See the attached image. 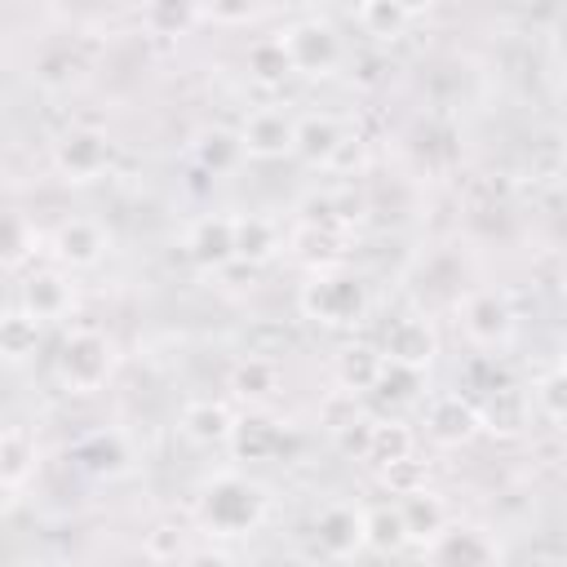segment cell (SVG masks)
<instances>
[{
	"label": "cell",
	"mask_w": 567,
	"mask_h": 567,
	"mask_svg": "<svg viewBox=\"0 0 567 567\" xmlns=\"http://www.w3.org/2000/svg\"><path fill=\"white\" fill-rule=\"evenodd\" d=\"M266 514V492L239 474H221L204 487L199 496V518L217 532V536H244L261 523Z\"/></svg>",
	"instance_id": "6da1fadb"
},
{
	"label": "cell",
	"mask_w": 567,
	"mask_h": 567,
	"mask_svg": "<svg viewBox=\"0 0 567 567\" xmlns=\"http://www.w3.org/2000/svg\"><path fill=\"white\" fill-rule=\"evenodd\" d=\"M368 310V288L354 275H315L301 288V315L328 328H346L359 323Z\"/></svg>",
	"instance_id": "7a4b0ae2"
},
{
	"label": "cell",
	"mask_w": 567,
	"mask_h": 567,
	"mask_svg": "<svg viewBox=\"0 0 567 567\" xmlns=\"http://www.w3.org/2000/svg\"><path fill=\"white\" fill-rule=\"evenodd\" d=\"M284 53H288V66L301 71V75H328L337 62H341V40L337 31L323 22V18H306V22H292L284 35H279Z\"/></svg>",
	"instance_id": "3957f363"
},
{
	"label": "cell",
	"mask_w": 567,
	"mask_h": 567,
	"mask_svg": "<svg viewBox=\"0 0 567 567\" xmlns=\"http://www.w3.org/2000/svg\"><path fill=\"white\" fill-rule=\"evenodd\" d=\"M111 372V346L102 332L93 328H80L62 341L58 350V377L71 385V390H97Z\"/></svg>",
	"instance_id": "277c9868"
},
{
	"label": "cell",
	"mask_w": 567,
	"mask_h": 567,
	"mask_svg": "<svg viewBox=\"0 0 567 567\" xmlns=\"http://www.w3.org/2000/svg\"><path fill=\"white\" fill-rule=\"evenodd\" d=\"M53 164H58V173L71 177V182H93V177H102L106 164H111V142H106V133H97V128H66V133L53 142Z\"/></svg>",
	"instance_id": "5b68a950"
},
{
	"label": "cell",
	"mask_w": 567,
	"mask_h": 567,
	"mask_svg": "<svg viewBox=\"0 0 567 567\" xmlns=\"http://www.w3.org/2000/svg\"><path fill=\"white\" fill-rule=\"evenodd\" d=\"M315 545L323 558H354L363 549V514L354 505H323L315 518Z\"/></svg>",
	"instance_id": "8992f818"
},
{
	"label": "cell",
	"mask_w": 567,
	"mask_h": 567,
	"mask_svg": "<svg viewBox=\"0 0 567 567\" xmlns=\"http://www.w3.org/2000/svg\"><path fill=\"white\" fill-rule=\"evenodd\" d=\"M292 120L284 111H257L248 115L244 133H239V146L252 155V159H279L292 151Z\"/></svg>",
	"instance_id": "52a82bcc"
},
{
	"label": "cell",
	"mask_w": 567,
	"mask_h": 567,
	"mask_svg": "<svg viewBox=\"0 0 567 567\" xmlns=\"http://www.w3.org/2000/svg\"><path fill=\"white\" fill-rule=\"evenodd\" d=\"M434 350H439V341H434V332H430L425 319H399V323L385 332V354H381V359L421 372V368L434 359Z\"/></svg>",
	"instance_id": "ba28073f"
},
{
	"label": "cell",
	"mask_w": 567,
	"mask_h": 567,
	"mask_svg": "<svg viewBox=\"0 0 567 567\" xmlns=\"http://www.w3.org/2000/svg\"><path fill=\"white\" fill-rule=\"evenodd\" d=\"M492 545L487 536L470 532V527H443L434 536V567H492Z\"/></svg>",
	"instance_id": "9c48e42d"
},
{
	"label": "cell",
	"mask_w": 567,
	"mask_h": 567,
	"mask_svg": "<svg viewBox=\"0 0 567 567\" xmlns=\"http://www.w3.org/2000/svg\"><path fill=\"white\" fill-rule=\"evenodd\" d=\"M186 248H190V257L199 266H226L235 257V226H230V217H204L190 230Z\"/></svg>",
	"instance_id": "30bf717a"
},
{
	"label": "cell",
	"mask_w": 567,
	"mask_h": 567,
	"mask_svg": "<svg viewBox=\"0 0 567 567\" xmlns=\"http://www.w3.org/2000/svg\"><path fill=\"white\" fill-rule=\"evenodd\" d=\"M230 447H235L239 461H270L284 447V434L266 416H248V421L230 425Z\"/></svg>",
	"instance_id": "8fae6325"
},
{
	"label": "cell",
	"mask_w": 567,
	"mask_h": 567,
	"mask_svg": "<svg viewBox=\"0 0 567 567\" xmlns=\"http://www.w3.org/2000/svg\"><path fill=\"white\" fill-rule=\"evenodd\" d=\"M75 461H80L89 474L111 478V474H120V470L128 465V447H124V439H120V434L97 430V434H89V439H80V443H75Z\"/></svg>",
	"instance_id": "7c38bea8"
},
{
	"label": "cell",
	"mask_w": 567,
	"mask_h": 567,
	"mask_svg": "<svg viewBox=\"0 0 567 567\" xmlns=\"http://www.w3.org/2000/svg\"><path fill=\"white\" fill-rule=\"evenodd\" d=\"M399 518H403L408 540H412V536H421V540L430 536V540H434V536L447 527V509H443V501H439L434 492H421V487L408 492V496L399 501Z\"/></svg>",
	"instance_id": "4fadbf2b"
},
{
	"label": "cell",
	"mask_w": 567,
	"mask_h": 567,
	"mask_svg": "<svg viewBox=\"0 0 567 567\" xmlns=\"http://www.w3.org/2000/svg\"><path fill=\"white\" fill-rule=\"evenodd\" d=\"M474 425H478V412L470 403H461V394H447L430 408V434L439 443H465L474 434Z\"/></svg>",
	"instance_id": "5bb4252c"
},
{
	"label": "cell",
	"mask_w": 567,
	"mask_h": 567,
	"mask_svg": "<svg viewBox=\"0 0 567 567\" xmlns=\"http://www.w3.org/2000/svg\"><path fill=\"white\" fill-rule=\"evenodd\" d=\"M102 248H106V239H102L97 221L75 217V221H66V226L58 230V257L71 261V266H93V261L102 257Z\"/></svg>",
	"instance_id": "9a60e30c"
},
{
	"label": "cell",
	"mask_w": 567,
	"mask_h": 567,
	"mask_svg": "<svg viewBox=\"0 0 567 567\" xmlns=\"http://www.w3.org/2000/svg\"><path fill=\"white\" fill-rule=\"evenodd\" d=\"M239 155H244V146H239V133H226V128H199V137H195V159H199V168L204 173H230L235 164H239Z\"/></svg>",
	"instance_id": "2e32d148"
},
{
	"label": "cell",
	"mask_w": 567,
	"mask_h": 567,
	"mask_svg": "<svg viewBox=\"0 0 567 567\" xmlns=\"http://www.w3.org/2000/svg\"><path fill=\"white\" fill-rule=\"evenodd\" d=\"M337 142H341V128L328 120V115H310L292 128V151H301V159L319 164V159H332L337 155Z\"/></svg>",
	"instance_id": "e0dca14e"
},
{
	"label": "cell",
	"mask_w": 567,
	"mask_h": 567,
	"mask_svg": "<svg viewBox=\"0 0 567 567\" xmlns=\"http://www.w3.org/2000/svg\"><path fill=\"white\" fill-rule=\"evenodd\" d=\"M465 328H470L474 341H487V346L501 341V337L509 332V310H505V301L492 297V292L474 297V301L465 306Z\"/></svg>",
	"instance_id": "ac0fdd59"
},
{
	"label": "cell",
	"mask_w": 567,
	"mask_h": 567,
	"mask_svg": "<svg viewBox=\"0 0 567 567\" xmlns=\"http://www.w3.org/2000/svg\"><path fill=\"white\" fill-rule=\"evenodd\" d=\"M22 301H27V315L44 323V319H58L66 310L71 292H66V284L58 275H31L27 288H22Z\"/></svg>",
	"instance_id": "d6986e66"
},
{
	"label": "cell",
	"mask_w": 567,
	"mask_h": 567,
	"mask_svg": "<svg viewBox=\"0 0 567 567\" xmlns=\"http://www.w3.org/2000/svg\"><path fill=\"white\" fill-rule=\"evenodd\" d=\"M230 412L221 408V403H190L186 412H182V430L195 439V443H221V439H230Z\"/></svg>",
	"instance_id": "ffe728a7"
},
{
	"label": "cell",
	"mask_w": 567,
	"mask_h": 567,
	"mask_svg": "<svg viewBox=\"0 0 567 567\" xmlns=\"http://www.w3.org/2000/svg\"><path fill=\"white\" fill-rule=\"evenodd\" d=\"M408 532H403V518H399V505H377L363 514V545L381 549V554H394L403 549Z\"/></svg>",
	"instance_id": "44dd1931"
},
{
	"label": "cell",
	"mask_w": 567,
	"mask_h": 567,
	"mask_svg": "<svg viewBox=\"0 0 567 567\" xmlns=\"http://www.w3.org/2000/svg\"><path fill=\"white\" fill-rule=\"evenodd\" d=\"M368 461H377V465H403L408 456H412V434L403 430V425H390V421H381V425H372V434H368V452H363Z\"/></svg>",
	"instance_id": "7402d4cb"
},
{
	"label": "cell",
	"mask_w": 567,
	"mask_h": 567,
	"mask_svg": "<svg viewBox=\"0 0 567 567\" xmlns=\"http://www.w3.org/2000/svg\"><path fill=\"white\" fill-rule=\"evenodd\" d=\"M235 257L244 261H261L275 252V226L266 217H235Z\"/></svg>",
	"instance_id": "603a6c76"
},
{
	"label": "cell",
	"mask_w": 567,
	"mask_h": 567,
	"mask_svg": "<svg viewBox=\"0 0 567 567\" xmlns=\"http://www.w3.org/2000/svg\"><path fill=\"white\" fill-rule=\"evenodd\" d=\"M35 346H40V319H31L27 310L0 319V354L27 359V354H35Z\"/></svg>",
	"instance_id": "cb8c5ba5"
},
{
	"label": "cell",
	"mask_w": 567,
	"mask_h": 567,
	"mask_svg": "<svg viewBox=\"0 0 567 567\" xmlns=\"http://www.w3.org/2000/svg\"><path fill=\"white\" fill-rule=\"evenodd\" d=\"M416 18V9H403V4H363L359 9V27L377 40H394L403 35V27Z\"/></svg>",
	"instance_id": "d4e9b609"
},
{
	"label": "cell",
	"mask_w": 567,
	"mask_h": 567,
	"mask_svg": "<svg viewBox=\"0 0 567 567\" xmlns=\"http://www.w3.org/2000/svg\"><path fill=\"white\" fill-rule=\"evenodd\" d=\"M248 71H252L261 84H279V80H288V75H292L288 53H284V44H279V40H257V44L248 49Z\"/></svg>",
	"instance_id": "484cf974"
},
{
	"label": "cell",
	"mask_w": 567,
	"mask_h": 567,
	"mask_svg": "<svg viewBox=\"0 0 567 567\" xmlns=\"http://www.w3.org/2000/svg\"><path fill=\"white\" fill-rule=\"evenodd\" d=\"M372 390H377L381 399H390V403H408V399H416V390H421V372H412V368H399V363H385V359H381Z\"/></svg>",
	"instance_id": "4316f807"
},
{
	"label": "cell",
	"mask_w": 567,
	"mask_h": 567,
	"mask_svg": "<svg viewBox=\"0 0 567 567\" xmlns=\"http://www.w3.org/2000/svg\"><path fill=\"white\" fill-rule=\"evenodd\" d=\"M275 381H279L275 363H270V359H252V354H248V359L235 368V377H230V385H235L244 399H261V394H270Z\"/></svg>",
	"instance_id": "83f0119b"
},
{
	"label": "cell",
	"mask_w": 567,
	"mask_h": 567,
	"mask_svg": "<svg viewBox=\"0 0 567 567\" xmlns=\"http://www.w3.org/2000/svg\"><path fill=\"white\" fill-rule=\"evenodd\" d=\"M35 75H40L44 84H53V89L71 84V80L80 75V62H75L71 44H62V49H44V53H40V62H35Z\"/></svg>",
	"instance_id": "f1b7e54d"
},
{
	"label": "cell",
	"mask_w": 567,
	"mask_h": 567,
	"mask_svg": "<svg viewBox=\"0 0 567 567\" xmlns=\"http://www.w3.org/2000/svg\"><path fill=\"white\" fill-rule=\"evenodd\" d=\"M377 368H381V354H377V350H368V346H359V350H346V354H341V381H346V385H354V390H372Z\"/></svg>",
	"instance_id": "f546056e"
},
{
	"label": "cell",
	"mask_w": 567,
	"mask_h": 567,
	"mask_svg": "<svg viewBox=\"0 0 567 567\" xmlns=\"http://www.w3.org/2000/svg\"><path fill=\"white\" fill-rule=\"evenodd\" d=\"M532 403L545 412V421H563V372L558 368H549L545 377H540V385L532 390Z\"/></svg>",
	"instance_id": "4dcf8cb0"
},
{
	"label": "cell",
	"mask_w": 567,
	"mask_h": 567,
	"mask_svg": "<svg viewBox=\"0 0 567 567\" xmlns=\"http://www.w3.org/2000/svg\"><path fill=\"white\" fill-rule=\"evenodd\" d=\"M27 470V439L22 434H0V474L18 478Z\"/></svg>",
	"instance_id": "1f68e13d"
},
{
	"label": "cell",
	"mask_w": 567,
	"mask_h": 567,
	"mask_svg": "<svg viewBox=\"0 0 567 567\" xmlns=\"http://www.w3.org/2000/svg\"><path fill=\"white\" fill-rule=\"evenodd\" d=\"M18 252H22V226H18V217L0 213V261H9Z\"/></svg>",
	"instance_id": "d6a6232c"
},
{
	"label": "cell",
	"mask_w": 567,
	"mask_h": 567,
	"mask_svg": "<svg viewBox=\"0 0 567 567\" xmlns=\"http://www.w3.org/2000/svg\"><path fill=\"white\" fill-rule=\"evenodd\" d=\"M177 545H182V540H177L173 527H155V532L146 536V554H151V558H177Z\"/></svg>",
	"instance_id": "836d02e7"
},
{
	"label": "cell",
	"mask_w": 567,
	"mask_h": 567,
	"mask_svg": "<svg viewBox=\"0 0 567 567\" xmlns=\"http://www.w3.org/2000/svg\"><path fill=\"white\" fill-rule=\"evenodd\" d=\"M186 567H230V558H226V554H217V549H199V554H190V558H186Z\"/></svg>",
	"instance_id": "e575fe53"
},
{
	"label": "cell",
	"mask_w": 567,
	"mask_h": 567,
	"mask_svg": "<svg viewBox=\"0 0 567 567\" xmlns=\"http://www.w3.org/2000/svg\"><path fill=\"white\" fill-rule=\"evenodd\" d=\"M9 509H13V478L0 474V518H4Z\"/></svg>",
	"instance_id": "d590c367"
},
{
	"label": "cell",
	"mask_w": 567,
	"mask_h": 567,
	"mask_svg": "<svg viewBox=\"0 0 567 567\" xmlns=\"http://www.w3.org/2000/svg\"><path fill=\"white\" fill-rule=\"evenodd\" d=\"M4 315H9V310H4V301H0V319H4Z\"/></svg>",
	"instance_id": "8d00e7d4"
}]
</instances>
